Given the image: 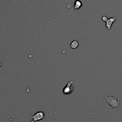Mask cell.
Returning <instances> with one entry per match:
<instances>
[{"label":"cell","instance_id":"cell-3","mask_svg":"<svg viewBox=\"0 0 122 122\" xmlns=\"http://www.w3.org/2000/svg\"><path fill=\"white\" fill-rule=\"evenodd\" d=\"M31 118H32V120L34 121L35 122H38L41 120H45V115L43 111H39V112L35 113L34 114H32Z\"/></svg>","mask_w":122,"mask_h":122},{"label":"cell","instance_id":"cell-5","mask_svg":"<svg viewBox=\"0 0 122 122\" xmlns=\"http://www.w3.org/2000/svg\"><path fill=\"white\" fill-rule=\"evenodd\" d=\"M78 42L77 41V40H74L73 41L71 42V44H70V47H71V48H72V49H76V48L78 47Z\"/></svg>","mask_w":122,"mask_h":122},{"label":"cell","instance_id":"cell-1","mask_svg":"<svg viewBox=\"0 0 122 122\" xmlns=\"http://www.w3.org/2000/svg\"><path fill=\"white\" fill-rule=\"evenodd\" d=\"M107 102L112 108H117L120 107V102L117 100V98L114 97H105Z\"/></svg>","mask_w":122,"mask_h":122},{"label":"cell","instance_id":"cell-8","mask_svg":"<svg viewBox=\"0 0 122 122\" xmlns=\"http://www.w3.org/2000/svg\"><path fill=\"white\" fill-rule=\"evenodd\" d=\"M30 122H34V121L32 120V121H30Z\"/></svg>","mask_w":122,"mask_h":122},{"label":"cell","instance_id":"cell-2","mask_svg":"<svg viewBox=\"0 0 122 122\" xmlns=\"http://www.w3.org/2000/svg\"><path fill=\"white\" fill-rule=\"evenodd\" d=\"M102 19L103 21L105 22V26H106L107 29L108 30H110V29H111L113 23L116 21V18L114 17L108 19L107 18V17L106 16H104L102 17Z\"/></svg>","mask_w":122,"mask_h":122},{"label":"cell","instance_id":"cell-4","mask_svg":"<svg viewBox=\"0 0 122 122\" xmlns=\"http://www.w3.org/2000/svg\"><path fill=\"white\" fill-rule=\"evenodd\" d=\"M73 81H69L68 83H67L66 86L64 87V90H63V92H64V94L68 95L71 93V85H72V84H73Z\"/></svg>","mask_w":122,"mask_h":122},{"label":"cell","instance_id":"cell-6","mask_svg":"<svg viewBox=\"0 0 122 122\" xmlns=\"http://www.w3.org/2000/svg\"><path fill=\"white\" fill-rule=\"evenodd\" d=\"M82 5V3L80 1H79V0H77V1H76V2H75V5H74V9H79L81 7Z\"/></svg>","mask_w":122,"mask_h":122},{"label":"cell","instance_id":"cell-7","mask_svg":"<svg viewBox=\"0 0 122 122\" xmlns=\"http://www.w3.org/2000/svg\"><path fill=\"white\" fill-rule=\"evenodd\" d=\"M2 66V64L1 62H0V67H1V66Z\"/></svg>","mask_w":122,"mask_h":122}]
</instances>
